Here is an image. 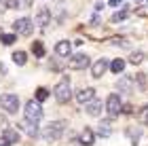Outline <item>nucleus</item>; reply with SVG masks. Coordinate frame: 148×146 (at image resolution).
<instances>
[{
  "label": "nucleus",
  "mask_w": 148,
  "mask_h": 146,
  "mask_svg": "<svg viewBox=\"0 0 148 146\" xmlns=\"http://www.w3.org/2000/svg\"><path fill=\"white\" fill-rule=\"evenodd\" d=\"M13 28H15V32L17 34H30L32 32V28H34V21L32 19H28V17H21V19H17L15 23H13Z\"/></svg>",
  "instance_id": "nucleus-7"
},
{
  "label": "nucleus",
  "mask_w": 148,
  "mask_h": 146,
  "mask_svg": "<svg viewBox=\"0 0 148 146\" xmlns=\"http://www.w3.org/2000/svg\"><path fill=\"white\" fill-rule=\"evenodd\" d=\"M121 108H123V104H121L119 93H110L108 99H106V110H108L110 119H112V117H119V114H121Z\"/></svg>",
  "instance_id": "nucleus-5"
},
{
  "label": "nucleus",
  "mask_w": 148,
  "mask_h": 146,
  "mask_svg": "<svg viewBox=\"0 0 148 146\" xmlns=\"http://www.w3.org/2000/svg\"><path fill=\"white\" fill-rule=\"evenodd\" d=\"M19 127H21L25 134H28L30 138H36L38 136V127H36V123H30V121H23V123H17Z\"/></svg>",
  "instance_id": "nucleus-17"
},
{
  "label": "nucleus",
  "mask_w": 148,
  "mask_h": 146,
  "mask_svg": "<svg viewBox=\"0 0 148 146\" xmlns=\"http://www.w3.org/2000/svg\"><path fill=\"white\" fill-rule=\"evenodd\" d=\"M23 114H25V121H30V123H38L40 119H42V108H40V102H34V99H30V102L25 104V108H23Z\"/></svg>",
  "instance_id": "nucleus-3"
},
{
  "label": "nucleus",
  "mask_w": 148,
  "mask_h": 146,
  "mask_svg": "<svg viewBox=\"0 0 148 146\" xmlns=\"http://www.w3.org/2000/svg\"><path fill=\"white\" fill-rule=\"evenodd\" d=\"M133 83H138L140 87H146V74H136V78H133Z\"/></svg>",
  "instance_id": "nucleus-27"
},
{
  "label": "nucleus",
  "mask_w": 148,
  "mask_h": 146,
  "mask_svg": "<svg viewBox=\"0 0 148 146\" xmlns=\"http://www.w3.org/2000/svg\"><path fill=\"white\" fill-rule=\"evenodd\" d=\"M89 64H91V59L87 57L85 53H78V55H72V57H70L68 68H70V70H85Z\"/></svg>",
  "instance_id": "nucleus-6"
},
{
  "label": "nucleus",
  "mask_w": 148,
  "mask_h": 146,
  "mask_svg": "<svg viewBox=\"0 0 148 146\" xmlns=\"http://www.w3.org/2000/svg\"><path fill=\"white\" fill-rule=\"evenodd\" d=\"M70 97H72V91H70V78L64 76L62 81L57 83V87H55V99H57L59 104H68Z\"/></svg>",
  "instance_id": "nucleus-2"
},
{
  "label": "nucleus",
  "mask_w": 148,
  "mask_h": 146,
  "mask_svg": "<svg viewBox=\"0 0 148 146\" xmlns=\"http://www.w3.org/2000/svg\"><path fill=\"white\" fill-rule=\"evenodd\" d=\"M2 140H4L6 144H15V142H19V131L13 129V127H4V129H2Z\"/></svg>",
  "instance_id": "nucleus-12"
},
{
  "label": "nucleus",
  "mask_w": 148,
  "mask_h": 146,
  "mask_svg": "<svg viewBox=\"0 0 148 146\" xmlns=\"http://www.w3.org/2000/svg\"><path fill=\"white\" fill-rule=\"evenodd\" d=\"M0 72H2V74L6 72V68H4V64H0Z\"/></svg>",
  "instance_id": "nucleus-33"
},
{
  "label": "nucleus",
  "mask_w": 148,
  "mask_h": 146,
  "mask_svg": "<svg viewBox=\"0 0 148 146\" xmlns=\"http://www.w3.org/2000/svg\"><path fill=\"white\" fill-rule=\"evenodd\" d=\"M47 97H49V91H47L45 87H38L36 89V102H45Z\"/></svg>",
  "instance_id": "nucleus-26"
},
{
  "label": "nucleus",
  "mask_w": 148,
  "mask_h": 146,
  "mask_svg": "<svg viewBox=\"0 0 148 146\" xmlns=\"http://www.w3.org/2000/svg\"><path fill=\"white\" fill-rule=\"evenodd\" d=\"M110 70L114 72V74H121V72L125 70V59H121V57H116L114 62L110 64Z\"/></svg>",
  "instance_id": "nucleus-19"
},
{
  "label": "nucleus",
  "mask_w": 148,
  "mask_h": 146,
  "mask_svg": "<svg viewBox=\"0 0 148 146\" xmlns=\"http://www.w3.org/2000/svg\"><path fill=\"white\" fill-rule=\"evenodd\" d=\"M0 108H2L4 112H9V114L17 112V108H19V97L15 93H2V95H0Z\"/></svg>",
  "instance_id": "nucleus-4"
},
{
  "label": "nucleus",
  "mask_w": 148,
  "mask_h": 146,
  "mask_svg": "<svg viewBox=\"0 0 148 146\" xmlns=\"http://www.w3.org/2000/svg\"><path fill=\"white\" fill-rule=\"evenodd\" d=\"M85 110H87V114H91V117H99L102 110H104V106H102L99 99H91V102L85 106Z\"/></svg>",
  "instance_id": "nucleus-11"
},
{
  "label": "nucleus",
  "mask_w": 148,
  "mask_h": 146,
  "mask_svg": "<svg viewBox=\"0 0 148 146\" xmlns=\"http://www.w3.org/2000/svg\"><path fill=\"white\" fill-rule=\"evenodd\" d=\"M13 62H15L17 66H23L25 62H28V55H25L23 51H17V53H13Z\"/></svg>",
  "instance_id": "nucleus-22"
},
{
  "label": "nucleus",
  "mask_w": 148,
  "mask_h": 146,
  "mask_svg": "<svg viewBox=\"0 0 148 146\" xmlns=\"http://www.w3.org/2000/svg\"><path fill=\"white\" fill-rule=\"evenodd\" d=\"M64 129H66V123H64V121H53V123H49V125L42 129V134H40V136H42L47 142H55V140L62 138Z\"/></svg>",
  "instance_id": "nucleus-1"
},
{
  "label": "nucleus",
  "mask_w": 148,
  "mask_h": 146,
  "mask_svg": "<svg viewBox=\"0 0 148 146\" xmlns=\"http://www.w3.org/2000/svg\"><path fill=\"white\" fill-rule=\"evenodd\" d=\"M127 15H129L127 11H116V13H114V15L110 17V23H121V21H125Z\"/></svg>",
  "instance_id": "nucleus-21"
},
{
  "label": "nucleus",
  "mask_w": 148,
  "mask_h": 146,
  "mask_svg": "<svg viewBox=\"0 0 148 146\" xmlns=\"http://www.w3.org/2000/svg\"><path fill=\"white\" fill-rule=\"evenodd\" d=\"M108 68H110L108 59H104V57H102V59H97V62L91 66V74L95 76V78H102V76L106 74V70H108Z\"/></svg>",
  "instance_id": "nucleus-8"
},
{
  "label": "nucleus",
  "mask_w": 148,
  "mask_h": 146,
  "mask_svg": "<svg viewBox=\"0 0 148 146\" xmlns=\"http://www.w3.org/2000/svg\"><path fill=\"white\" fill-rule=\"evenodd\" d=\"M93 97H95V89L93 87H85V89L76 91V102L78 104H89Z\"/></svg>",
  "instance_id": "nucleus-9"
},
{
  "label": "nucleus",
  "mask_w": 148,
  "mask_h": 146,
  "mask_svg": "<svg viewBox=\"0 0 148 146\" xmlns=\"http://www.w3.org/2000/svg\"><path fill=\"white\" fill-rule=\"evenodd\" d=\"M0 125H6V119L4 117H0Z\"/></svg>",
  "instance_id": "nucleus-32"
},
{
  "label": "nucleus",
  "mask_w": 148,
  "mask_h": 146,
  "mask_svg": "<svg viewBox=\"0 0 148 146\" xmlns=\"http://www.w3.org/2000/svg\"><path fill=\"white\" fill-rule=\"evenodd\" d=\"M70 51H72V45L68 40H59L55 45V53H57L59 57H70Z\"/></svg>",
  "instance_id": "nucleus-14"
},
{
  "label": "nucleus",
  "mask_w": 148,
  "mask_h": 146,
  "mask_svg": "<svg viewBox=\"0 0 148 146\" xmlns=\"http://www.w3.org/2000/svg\"><path fill=\"white\" fill-rule=\"evenodd\" d=\"M32 51H34L36 57H45V45H42V40H34V42H32Z\"/></svg>",
  "instance_id": "nucleus-20"
},
{
  "label": "nucleus",
  "mask_w": 148,
  "mask_h": 146,
  "mask_svg": "<svg viewBox=\"0 0 148 146\" xmlns=\"http://www.w3.org/2000/svg\"><path fill=\"white\" fill-rule=\"evenodd\" d=\"M127 138H129L131 144H138L140 138H142V129H136V127H129L127 129Z\"/></svg>",
  "instance_id": "nucleus-18"
},
{
  "label": "nucleus",
  "mask_w": 148,
  "mask_h": 146,
  "mask_svg": "<svg viewBox=\"0 0 148 146\" xmlns=\"http://www.w3.org/2000/svg\"><path fill=\"white\" fill-rule=\"evenodd\" d=\"M34 23H36V25H40V28H45L47 23H51V11L47 9V6H40V9H38Z\"/></svg>",
  "instance_id": "nucleus-10"
},
{
  "label": "nucleus",
  "mask_w": 148,
  "mask_h": 146,
  "mask_svg": "<svg viewBox=\"0 0 148 146\" xmlns=\"http://www.w3.org/2000/svg\"><path fill=\"white\" fill-rule=\"evenodd\" d=\"M0 9H2V6H0Z\"/></svg>",
  "instance_id": "nucleus-34"
},
{
  "label": "nucleus",
  "mask_w": 148,
  "mask_h": 146,
  "mask_svg": "<svg viewBox=\"0 0 148 146\" xmlns=\"http://www.w3.org/2000/svg\"><path fill=\"white\" fill-rule=\"evenodd\" d=\"M146 2H148V0H136V4H138V6H144Z\"/></svg>",
  "instance_id": "nucleus-30"
},
{
  "label": "nucleus",
  "mask_w": 148,
  "mask_h": 146,
  "mask_svg": "<svg viewBox=\"0 0 148 146\" xmlns=\"http://www.w3.org/2000/svg\"><path fill=\"white\" fill-rule=\"evenodd\" d=\"M93 142H95V136H93V131H91L89 127H85L83 131H80V144L93 146Z\"/></svg>",
  "instance_id": "nucleus-16"
},
{
  "label": "nucleus",
  "mask_w": 148,
  "mask_h": 146,
  "mask_svg": "<svg viewBox=\"0 0 148 146\" xmlns=\"http://www.w3.org/2000/svg\"><path fill=\"white\" fill-rule=\"evenodd\" d=\"M116 89L121 91V93H129V91L133 89V78H131V76H123V78H119Z\"/></svg>",
  "instance_id": "nucleus-13"
},
{
  "label": "nucleus",
  "mask_w": 148,
  "mask_h": 146,
  "mask_svg": "<svg viewBox=\"0 0 148 146\" xmlns=\"http://www.w3.org/2000/svg\"><path fill=\"white\" fill-rule=\"evenodd\" d=\"M129 62H131L133 66H136V64H142V62H144V53H142V51H136V53H131Z\"/></svg>",
  "instance_id": "nucleus-24"
},
{
  "label": "nucleus",
  "mask_w": 148,
  "mask_h": 146,
  "mask_svg": "<svg viewBox=\"0 0 148 146\" xmlns=\"http://www.w3.org/2000/svg\"><path fill=\"white\" fill-rule=\"evenodd\" d=\"M15 40H17V36H15V34H0V42L6 45V47H9V45H13Z\"/></svg>",
  "instance_id": "nucleus-23"
},
{
  "label": "nucleus",
  "mask_w": 148,
  "mask_h": 146,
  "mask_svg": "<svg viewBox=\"0 0 148 146\" xmlns=\"http://www.w3.org/2000/svg\"><path fill=\"white\" fill-rule=\"evenodd\" d=\"M121 112H125V114H133V106H123V108H121Z\"/></svg>",
  "instance_id": "nucleus-29"
},
{
  "label": "nucleus",
  "mask_w": 148,
  "mask_h": 146,
  "mask_svg": "<svg viewBox=\"0 0 148 146\" xmlns=\"http://www.w3.org/2000/svg\"><path fill=\"white\" fill-rule=\"evenodd\" d=\"M119 2L121 0H110V6H119Z\"/></svg>",
  "instance_id": "nucleus-31"
},
{
  "label": "nucleus",
  "mask_w": 148,
  "mask_h": 146,
  "mask_svg": "<svg viewBox=\"0 0 148 146\" xmlns=\"http://www.w3.org/2000/svg\"><path fill=\"white\" fill-rule=\"evenodd\" d=\"M138 121L142 125H148V106H142V110H140V114H138Z\"/></svg>",
  "instance_id": "nucleus-25"
},
{
  "label": "nucleus",
  "mask_w": 148,
  "mask_h": 146,
  "mask_svg": "<svg viewBox=\"0 0 148 146\" xmlns=\"http://www.w3.org/2000/svg\"><path fill=\"white\" fill-rule=\"evenodd\" d=\"M97 134L102 136V138H108L112 134V121L110 119H104L102 123H99V127H97Z\"/></svg>",
  "instance_id": "nucleus-15"
},
{
  "label": "nucleus",
  "mask_w": 148,
  "mask_h": 146,
  "mask_svg": "<svg viewBox=\"0 0 148 146\" xmlns=\"http://www.w3.org/2000/svg\"><path fill=\"white\" fill-rule=\"evenodd\" d=\"M15 2H17V9H28L32 4V0H15Z\"/></svg>",
  "instance_id": "nucleus-28"
}]
</instances>
